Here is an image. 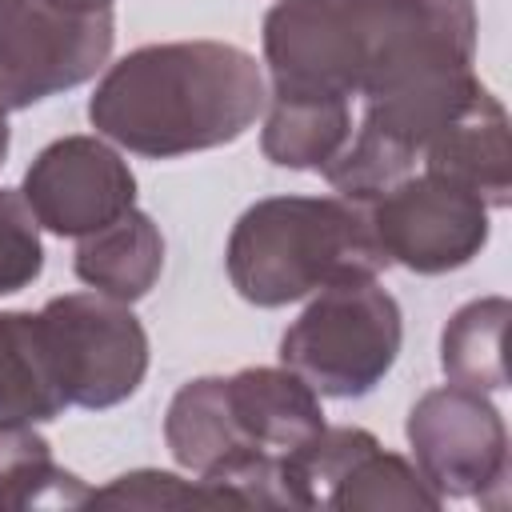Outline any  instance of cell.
Wrapping results in <instances>:
<instances>
[{
    "label": "cell",
    "instance_id": "9c48e42d",
    "mask_svg": "<svg viewBox=\"0 0 512 512\" xmlns=\"http://www.w3.org/2000/svg\"><path fill=\"white\" fill-rule=\"evenodd\" d=\"M160 252L164 248L152 220L140 212H124L80 244L76 272L100 292H112L116 300H132V296H144L148 284L156 280Z\"/></svg>",
    "mask_w": 512,
    "mask_h": 512
},
{
    "label": "cell",
    "instance_id": "8fae6325",
    "mask_svg": "<svg viewBox=\"0 0 512 512\" xmlns=\"http://www.w3.org/2000/svg\"><path fill=\"white\" fill-rule=\"evenodd\" d=\"M60 4H68V8H80V12H96V8H108L112 0H60Z\"/></svg>",
    "mask_w": 512,
    "mask_h": 512
},
{
    "label": "cell",
    "instance_id": "6da1fadb",
    "mask_svg": "<svg viewBox=\"0 0 512 512\" xmlns=\"http://www.w3.org/2000/svg\"><path fill=\"white\" fill-rule=\"evenodd\" d=\"M264 44L276 96L380 100L464 72L472 8L468 0H284L268 12Z\"/></svg>",
    "mask_w": 512,
    "mask_h": 512
},
{
    "label": "cell",
    "instance_id": "3957f363",
    "mask_svg": "<svg viewBox=\"0 0 512 512\" xmlns=\"http://www.w3.org/2000/svg\"><path fill=\"white\" fill-rule=\"evenodd\" d=\"M388 264L372 220L344 200H264L232 232L228 268L244 300L284 304L316 284L364 280Z\"/></svg>",
    "mask_w": 512,
    "mask_h": 512
},
{
    "label": "cell",
    "instance_id": "7c38bea8",
    "mask_svg": "<svg viewBox=\"0 0 512 512\" xmlns=\"http://www.w3.org/2000/svg\"><path fill=\"white\" fill-rule=\"evenodd\" d=\"M4 152H8V124H4V112H0V164H4Z\"/></svg>",
    "mask_w": 512,
    "mask_h": 512
},
{
    "label": "cell",
    "instance_id": "30bf717a",
    "mask_svg": "<svg viewBox=\"0 0 512 512\" xmlns=\"http://www.w3.org/2000/svg\"><path fill=\"white\" fill-rule=\"evenodd\" d=\"M40 264L44 252L36 236V212L24 204V196L0 188V296L36 280Z\"/></svg>",
    "mask_w": 512,
    "mask_h": 512
},
{
    "label": "cell",
    "instance_id": "7a4b0ae2",
    "mask_svg": "<svg viewBox=\"0 0 512 512\" xmlns=\"http://www.w3.org/2000/svg\"><path fill=\"white\" fill-rule=\"evenodd\" d=\"M256 60L232 44H156L124 56L88 104L96 128L140 156L236 140L260 112Z\"/></svg>",
    "mask_w": 512,
    "mask_h": 512
},
{
    "label": "cell",
    "instance_id": "277c9868",
    "mask_svg": "<svg viewBox=\"0 0 512 512\" xmlns=\"http://www.w3.org/2000/svg\"><path fill=\"white\" fill-rule=\"evenodd\" d=\"M400 312L388 292L364 280H336L284 332L280 356L312 388L332 396H364L396 360Z\"/></svg>",
    "mask_w": 512,
    "mask_h": 512
},
{
    "label": "cell",
    "instance_id": "8992f818",
    "mask_svg": "<svg viewBox=\"0 0 512 512\" xmlns=\"http://www.w3.org/2000/svg\"><path fill=\"white\" fill-rule=\"evenodd\" d=\"M64 404L108 408L136 392L148 340L132 312L96 296H64L40 312Z\"/></svg>",
    "mask_w": 512,
    "mask_h": 512
},
{
    "label": "cell",
    "instance_id": "5b68a950",
    "mask_svg": "<svg viewBox=\"0 0 512 512\" xmlns=\"http://www.w3.org/2000/svg\"><path fill=\"white\" fill-rule=\"evenodd\" d=\"M112 48V12L60 0H0V112L88 80Z\"/></svg>",
    "mask_w": 512,
    "mask_h": 512
},
{
    "label": "cell",
    "instance_id": "ba28073f",
    "mask_svg": "<svg viewBox=\"0 0 512 512\" xmlns=\"http://www.w3.org/2000/svg\"><path fill=\"white\" fill-rule=\"evenodd\" d=\"M28 208L60 236H92L132 208V172L96 140L52 144L24 180Z\"/></svg>",
    "mask_w": 512,
    "mask_h": 512
},
{
    "label": "cell",
    "instance_id": "52a82bcc",
    "mask_svg": "<svg viewBox=\"0 0 512 512\" xmlns=\"http://www.w3.org/2000/svg\"><path fill=\"white\" fill-rule=\"evenodd\" d=\"M368 220L384 256H396L416 272H444L464 264L488 232L480 196L440 172L392 188Z\"/></svg>",
    "mask_w": 512,
    "mask_h": 512
}]
</instances>
